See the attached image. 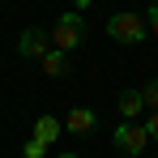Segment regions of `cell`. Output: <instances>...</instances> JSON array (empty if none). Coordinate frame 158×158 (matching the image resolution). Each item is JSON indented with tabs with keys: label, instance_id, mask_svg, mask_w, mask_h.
Here are the masks:
<instances>
[{
	"label": "cell",
	"instance_id": "cell-1",
	"mask_svg": "<svg viewBox=\"0 0 158 158\" xmlns=\"http://www.w3.org/2000/svg\"><path fill=\"white\" fill-rule=\"evenodd\" d=\"M47 39H52V47H56V52L73 56L81 43H85V17H81V13H60Z\"/></svg>",
	"mask_w": 158,
	"mask_h": 158
},
{
	"label": "cell",
	"instance_id": "cell-2",
	"mask_svg": "<svg viewBox=\"0 0 158 158\" xmlns=\"http://www.w3.org/2000/svg\"><path fill=\"white\" fill-rule=\"evenodd\" d=\"M107 34L115 43H141L145 39V17L141 13H111L107 17Z\"/></svg>",
	"mask_w": 158,
	"mask_h": 158
},
{
	"label": "cell",
	"instance_id": "cell-3",
	"mask_svg": "<svg viewBox=\"0 0 158 158\" xmlns=\"http://www.w3.org/2000/svg\"><path fill=\"white\" fill-rule=\"evenodd\" d=\"M145 141H150V137H145L141 124H128V120H124V124L115 128V150H120V154H128V158L145 154Z\"/></svg>",
	"mask_w": 158,
	"mask_h": 158
},
{
	"label": "cell",
	"instance_id": "cell-4",
	"mask_svg": "<svg viewBox=\"0 0 158 158\" xmlns=\"http://www.w3.org/2000/svg\"><path fill=\"white\" fill-rule=\"evenodd\" d=\"M17 52L26 56V60H43V56L52 52V39H47V30L26 26V30H22V39H17Z\"/></svg>",
	"mask_w": 158,
	"mask_h": 158
},
{
	"label": "cell",
	"instance_id": "cell-5",
	"mask_svg": "<svg viewBox=\"0 0 158 158\" xmlns=\"http://www.w3.org/2000/svg\"><path fill=\"white\" fill-rule=\"evenodd\" d=\"M94 128H98V115L90 107H73L69 120H64V132H73V137H85V132H94Z\"/></svg>",
	"mask_w": 158,
	"mask_h": 158
},
{
	"label": "cell",
	"instance_id": "cell-6",
	"mask_svg": "<svg viewBox=\"0 0 158 158\" xmlns=\"http://www.w3.org/2000/svg\"><path fill=\"white\" fill-rule=\"evenodd\" d=\"M60 132H64V124H60L56 115H39V120H34V141H43V145H52Z\"/></svg>",
	"mask_w": 158,
	"mask_h": 158
},
{
	"label": "cell",
	"instance_id": "cell-7",
	"mask_svg": "<svg viewBox=\"0 0 158 158\" xmlns=\"http://www.w3.org/2000/svg\"><path fill=\"white\" fill-rule=\"evenodd\" d=\"M39 64H43V73H47V77H64V73H69V56H64V52H56V47L43 56Z\"/></svg>",
	"mask_w": 158,
	"mask_h": 158
},
{
	"label": "cell",
	"instance_id": "cell-8",
	"mask_svg": "<svg viewBox=\"0 0 158 158\" xmlns=\"http://www.w3.org/2000/svg\"><path fill=\"white\" fill-rule=\"evenodd\" d=\"M120 115L132 124V115H141V90H124L120 94Z\"/></svg>",
	"mask_w": 158,
	"mask_h": 158
},
{
	"label": "cell",
	"instance_id": "cell-9",
	"mask_svg": "<svg viewBox=\"0 0 158 158\" xmlns=\"http://www.w3.org/2000/svg\"><path fill=\"white\" fill-rule=\"evenodd\" d=\"M141 107L158 111V81H145V90H141Z\"/></svg>",
	"mask_w": 158,
	"mask_h": 158
},
{
	"label": "cell",
	"instance_id": "cell-10",
	"mask_svg": "<svg viewBox=\"0 0 158 158\" xmlns=\"http://www.w3.org/2000/svg\"><path fill=\"white\" fill-rule=\"evenodd\" d=\"M141 17H145V34H154V39H158V0L141 13Z\"/></svg>",
	"mask_w": 158,
	"mask_h": 158
},
{
	"label": "cell",
	"instance_id": "cell-11",
	"mask_svg": "<svg viewBox=\"0 0 158 158\" xmlns=\"http://www.w3.org/2000/svg\"><path fill=\"white\" fill-rule=\"evenodd\" d=\"M43 150H47V145H43V141H34V137L22 145V154H26V158H43Z\"/></svg>",
	"mask_w": 158,
	"mask_h": 158
},
{
	"label": "cell",
	"instance_id": "cell-12",
	"mask_svg": "<svg viewBox=\"0 0 158 158\" xmlns=\"http://www.w3.org/2000/svg\"><path fill=\"white\" fill-rule=\"evenodd\" d=\"M141 128H145V137H150V141H158V111H150V115H145V124H141Z\"/></svg>",
	"mask_w": 158,
	"mask_h": 158
},
{
	"label": "cell",
	"instance_id": "cell-13",
	"mask_svg": "<svg viewBox=\"0 0 158 158\" xmlns=\"http://www.w3.org/2000/svg\"><path fill=\"white\" fill-rule=\"evenodd\" d=\"M56 158H77V154H56Z\"/></svg>",
	"mask_w": 158,
	"mask_h": 158
}]
</instances>
